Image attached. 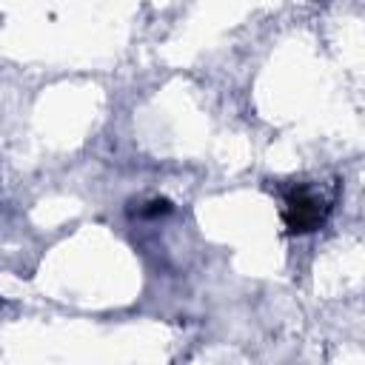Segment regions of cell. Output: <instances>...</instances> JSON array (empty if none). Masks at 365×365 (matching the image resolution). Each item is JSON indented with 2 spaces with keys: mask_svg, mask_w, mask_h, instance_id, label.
I'll return each instance as SVG.
<instances>
[{
  "mask_svg": "<svg viewBox=\"0 0 365 365\" xmlns=\"http://www.w3.org/2000/svg\"><path fill=\"white\" fill-rule=\"evenodd\" d=\"M328 211H331V205L322 200V194H317L305 182L291 185L285 191V197H282V220H285L291 234H311V231H317L325 222Z\"/></svg>",
  "mask_w": 365,
  "mask_h": 365,
  "instance_id": "1",
  "label": "cell"
}]
</instances>
